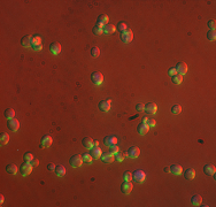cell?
Instances as JSON below:
<instances>
[{
    "label": "cell",
    "mask_w": 216,
    "mask_h": 207,
    "mask_svg": "<svg viewBox=\"0 0 216 207\" xmlns=\"http://www.w3.org/2000/svg\"><path fill=\"white\" fill-rule=\"evenodd\" d=\"M69 163L71 165V167L74 168H80L82 165H83V158L81 154H75L70 158L69 160Z\"/></svg>",
    "instance_id": "obj_1"
},
{
    "label": "cell",
    "mask_w": 216,
    "mask_h": 207,
    "mask_svg": "<svg viewBox=\"0 0 216 207\" xmlns=\"http://www.w3.org/2000/svg\"><path fill=\"white\" fill-rule=\"evenodd\" d=\"M145 178H146L145 173H144L142 170H140V169L134 170V173L132 174V179H133L136 183H142L144 181H145Z\"/></svg>",
    "instance_id": "obj_2"
},
{
    "label": "cell",
    "mask_w": 216,
    "mask_h": 207,
    "mask_svg": "<svg viewBox=\"0 0 216 207\" xmlns=\"http://www.w3.org/2000/svg\"><path fill=\"white\" fill-rule=\"evenodd\" d=\"M91 81H92V83L96 84V85H101L102 82H104V76H102V74L99 73V71H94V73L91 74Z\"/></svg>",
    "instance_id": "obj_3"
},
{
    "label": "cell",
    "mask_w": 216,
    "mask_h": 207,
    "mask_svg": "<svg viewBox=\"0 0 216 207\" xmlns=\"http://www.w3.org/2000/svg\"><path fill=\"white\" fill-rule=\"evenodd\" d=\"M133 38V32L130 30V29H126V31H124L123 34H121V40L125 44L130 43Z\"/></svg>",
    "instance_id": "obj_4"
},
{
    "label": "cell",
    "mask_w": 216,
    "mask_h": 207,
    "mask_svg": "<svg viewBox=\"0 0 216 207\" xmlns=\"http://www.w3.org/2000/svg\"><path fill=\"white\" fill-rule=\"evenodd\" d=\"M7 128H8L11 131L16 132V131L19 130V128H20V122H19L17 120H15V119H11V120L7 121Z\"/></svg>",
    "instance_id": "obj_5"
},
{
    "label": "cell",
    "mask_w": 216,
    "mask_h": 207,
    "mask_svg": "<svg viewBox=\"0 0 216 207\" xmlns=\"http://www.w3.org/2000/svg\"><path fill=\"white\" fill-rule=\"evenodd\" d=\"M32 168H33V167L31 166L30 162H24V163L21 166V168H20V173H21L22 176H27V175H29V174L31 173Z\"/></svg>",
    "instance_id": "obj_6"
},
{
    "label": "cell",
    "mask_w": 216,
    "mask_h": 207,
    "mask_svg": "<svg viewBox=\"0 0 216 207\" xmlns=\"http://www.w3.org/2000/svg\"><path fill=\"white\" fill-rule=\"evenodd\" d=\"M139 154H140V150H139L137 146L130 147V149L128 150V152H126V155H128L130 159H137V158L139 157Z\"/></svg>",
    "instance_id": "obj_7"
},
{
    "label": "cell",
    "mask_w": 216,
    "mask_h": 207,
    "mask_svg": "<svg viewBox=\"0 0 216 207\" xmlns=\"http://www.w3.org/2000/svg\"><path fill=\"white\" fill-rule=\"evenodd\" d=\"M110 104H112V101L109 100V99H107V100H101L100 102H99V110L101 111V112H108L109 110H110Z\"/></svg>",
    "instance_id": "obj_8"
},
{
    "label": "cell",
    "mask_w": 216,
    "mask_h": 207,
    "mask_svg": "<svg viewBox=\"0 0 216 207\" xmlns=\"http://www.w3.org/2000/svg\"><path fill=\"white\" fill-rule=\"evenodd\" d=\"M131 190H132V183H131L130 181H124V182L122 183V185H121V191H122V193L129 194V193L131 192Z\"/></svg>",
    "instance_id": "obj_9"
},
{
    "label": "cell",
    "mask_w": 216,
    "mask_h": 207,
    "mask_svg": "<svg viewBox=\"0 0 216 207\" xmlns=\"http://www.w3.org/2000/svg\"><path fill=\"white\" fill-rule=\"evenodd\" d=\"M175 68H176V70H177V74H179V75H182V76L187 73V65H186L185 62H178Z\"/></svg>",
    "instance_id": "obj_10"
},
{
    "label": "cell",
    "mask_w": 216,
    "mask_h": 207,
    "mask_svg": "<svg viewBox=\"0 0 216 207\" xmlns=\"http://www.w3.org/2000/svg\"><path fill=\"white\" fill-rule=\"evenodd\" d=\"M52 145V137L46 135L41 138V143H40V149H48Z\"/></svg>",
    "instance_id": "obj_11"
},
{
    "label": "cell",
    "mask_w": 216,
    "mask_h": 207,
    "mask_svg": "<svg viewBox=\"0 0 216 207\" xmlns=\"http://www.w3.org/2000/svg\"><path fill=\"white\" fill-rule=\"evenodd\" d=\"M90 154L92 155L93 159H100L102 152H101V149L99 146H93L92 149H90Z\"/></svg>",
    "instance_id": "obj_12"
},
{
    "label": "cell",
    "mask_w": 216,
    "mask_h": 207,
    "mask_svg": "<svg viewBox=\"0 0 216 207\" xmlns=\"http://www.w3.org/2000/svg\"><path fill=\"white\" fill-rule=\"evenodd\" d=\"M148 129H150V127H148L146 123H140V124L137 127V132H138L140 136H145V135L148 132Z\"/></svg>",
    "instance_id": "obj_13"
},
{
    "label": "cell",
    "mask_w": 216,
    "mask_h": 207,
    "mask_svg": "<svg viewBox=\"0 0 216 207\" xmlns=\"http://www.w3.org/2000/svg\"><path fill=\"white\" fill-rule=\"evenodd\" d=\"M156 111H158V107H156L155 104H153V102H148V104H146V106H145V112H146L147 114H155Z\"/></svg>",
    "instance_id": "obj_14"
},
{
    "label": "cell",
    "mask_w": 216,
    "mask_h": 207,
    "mask_svg": "<svg viewBox=\"0 0 216 207\" xmlns=\"http://www.w3.org/2000/svg\"><path fill=\"white\" fill-rule=\"evenodd\" d=\"M104 144L106 146H112V145H115L117 144V138L115 136H106L104 138Z\"/></svg>",
    "instance_id": "obj_15"
},
{
    "label": "cell",
    "mask_w": 216,
    "mask_h": 207,
    "mask_svg": "<svg viewBox=\"0 0 216 207\" xmlns=\"http://www.w3.org/2000/svg\"><path fill=\"white\" fill-rule=\"evenodd\" d=\"M100 159H101V161L104 163H112L115 160V157L113 154H110V153H104V154H101Z\"/></svg>",
    "instance_id": "obj_16"
},
{
    "label": "cell",
    "mask_w": 216,
    "mask_h": 207,
    "mask_svg": "<svg viewBox=\"0 0 216 207\" xmlns=\"http://www.w3.org/2000/svg\"><path fill=\"white\" fill-rule=\"evenodd\" d=\"M104 34H106V35H112V34H114L115 31H116V27L114 26V24H112V23H108V24H106L105 27H104Z\"/></svg>",
    "instance_id": "obj_17"
},
{
    "label": "cell",
    "mask_w": 216,
    "mask_h": 207,
    "mask_svg": "<svg viewBox=\"0 0 216 207\" xmlns=\"http://www.w3.org/2000/svg\"><path fill=\"white\" fill-rule=\"evenodd\" d=\"M93 139L92 138H90V137H84L83 139H82V145L85 147V149H92L93 147Z\"/></svg>",
    "instance_id": "obj_18"
},
{
    "label": "cell",
    "mask_w": 216,
    "mask_h": 207,
    "mask_svg": "<svg viewBox=\"0 0 216 207\" xmlns=\"http://www.w3.org/2000/svg\"><path fill=\"white\" fill-rule=\"evenodd\" d=\"M49 51H51V53H53V54H59L60 52H61V45L59 44V43H52L51 45H49Z\"/></svg>",
    "instance_id": "obj_19"
},
{
    "label": "cell",
    "mask_w": 216,
    "mask_h": 207,
    "mask_svg": "<svg viewBox=\"0 0 216 207\" xmlns=\"http://www.w3.org/2000/svg\"><path fill=\"white\" fill-rule=\"evenodd\" d=\"M215 166L214 165H206L205 167H203V171H205V174L206 175H208V176H213V175H215Z\"/></svg>",
    "instance_id": "obj_20"
},
{
    "label": "cell",
    "mask_w": 216,
    "mask_h": 207,
    "mask_svg": "<svg viewBox=\"0 0 216 207\" xmlns=\"http://www.w3.org/2000/svg\"><path fill=\"white\" fill-rule=\"evenodd\" d=\"M169 169H170V173L174 175H181L183 171V168L179 165H173L171 167H169Z\"/></svg>",
    "instance_id": "obj_21"
},
{
    "label": "cell",
    "mask_w": 216,
    "mask_h": 207,
    "mask_svg": "<svg viewBox=\"0 0 216 207\" xmlns=\"http://www.w3.org/2000/svg\"><path fill=\"white\" fill-rule=\"evenodd\" d=\"M184 177L186 179H193L195 177V170L193 168H189L184 171Z\"/></svg>",
    "instance_id": "obj_22"
},
{
    "label": "cell",
    "mask_w": 216,
    "mask_h": 207,
    "mask_svg": "<svg viewBox=\"0 0 216 207\" xmlns=\"http://www.w3.org/2000/svg\"><path fill=\"white\" fill-rule=\"evenodd\" d=\"M31 42H32V36H24L21 39V45L23 47H29L31 45Z\"/></svg>",
    "instance_id": "obj_23"
},
{
    "label": "cell",
    "mask_w": 216,
    "mask_h": 207,
    "mask_svg": "<svg viewBox=\"0 0 216 207\" xmlns=\"http://www.w3.org/2000/svg\"><path fill=\"white\" fill-rule=\"evenodd\" d=\"M17 170H19V168H17L16 165H14V163H9V165L6 166V171H7L8 174H11V175H15V174L17 173Z\"/></svg>",
    "instance_id": "obj_24"
},
{
    "label": "cell",
    "mask_w": 216,
    "mask_h": 207,
    "mask_svg": "<svg viewBox=\"0 0 216 207\" xmlns=\"http://www.w3.org/2000/svg\"><path fill=\"white\" fill-rule=\"evenodd\" d=\"M201 202H202V197L199 196V194H195V196H193V197L191 198V204H192V206H200Z\"/></svg>",
    "instance_id": "obj_25"
},
{
    "label": "cell",
    "mask_w": 216,
    "mask_h": 207,
    "mask_svg": "<svg viewBox=\"0 0 216 207\" xmlns=\"http://www.w3.org/2000/svg\"><path fill=\"white\" fill-rule=\"evenodd\" d=\"M54 171H55L56 176H59V177H63L66 175V168L63 166H56Z\"/></svg>",
    "instance_id": "obj_26"
},
{
    "label": "cell",
    "mask_w": 216,
    "mask_h": 207,
    "mask_svg": "<svg viewBox=\"0 0 216 207\" xmlns=\"http://www.w3.org/2000/svg\"><path fill=\"white\" fill-rule=\"evenodd\" d=\"M8 142H9V136L6 132H3L1 135H0V144H1V145H6Z\"/></svg>",
    "instance_id": "obj_27"
},
{
    "label": "cell",
    "mask_w": 216,
    "mask_h": 207,
    "mask_svg": "<svg viewBox=\"0 0 216 207\" xmlns=\"http://www.w3.org/2000/svg\"><path fill=\"white\" fill-rule=\"evenodd\" d=\"M108 21H109V19H108V16L105 15V14H101V15H99V17H98V22L101 23V24H104V26L108 24Z\"/></svg>",
    "instance_id": "obj_28"
},
{
    "label": "cell",
    "mask_w": 216,
    "mask_h": 207,
    "mask_svg": "<svg viewBox=\"0 0 216 207\" xmlns=\"http://www.w3.org/2000/svg\"><path fill=\"white\" fill-rule=\"evenodd\" d=\"M14 116H15V112H14V110L8 108V110H6V111H5V118H6L7 120L14 119Z\"/></svg>",
    "instance_id": "obj_29"
},
{
    "label": "cell",
    "mask_w": 216,
    "mask_h": 207,
    "mask_svg": "<svg viewBox=\"0 0 216 207\" xmlns=\"http://www.w3.org/2000/svg\"><path fill=\"white\" fill-rule=\"evenodd\" d=\"M82 158H83V162H86V163H91L92 160H93L92 155H91L90 153H88V152L83 153V154H82Z\"/></svg>",
    "instance_id": "obj_30"
},
{
    "label": "cell",
    "mask_w": 216,
    "mask_h": 207,
    "mask_svg": "<svg viewBox=\"0 0 216 207\" xmlns=\"http://www.w3.org/2000/svg\"><path fill=\"white\" fill-rule=\"evenodd\" d=\"M171 79H173V83L175 84H181L183 82V76L179 75V74H176L174 76H171Z\"/></svg>",
    "instance_id": "obj_31"
},
{
    "label": "cell",
    "mask_w": 216,
    "mask_h": 207,
    "mask_svg": "<svg viewBox=\"0 0 216 207\" xmlns=\"http://www.w3.org/2000/svg\"><path fill=\"white\" fill-rule=\"evenodd\" d=\"M38 45H41V38H40L39 36H35V37H32L31 46L35 47V46H38Z\"/></svg>",
    "instance_id": "obj_32"
},
{
    "label": "cell",
    "mask_w": 216,
    "mask_h": 207,
    "mask_svg": "<svg viewBox=\"0 0 216 207\" xmlns=\"http://www.w3.org/2000/svg\"><path fill=\"white\" fill-rule=\"evenodd\" d=\"M125 157H126V153H124V152H117L116 154H115V160H117L118 162H122L124 159H125Z\"/></svg>",
    "instance_id": "obj_33"
},
{
    "label": "cell",
    "mask_w": 216,
    "mask_h": 207,
    "mask_svg": "<svg viewBox=\"0 0 216 207\" xmlns=\"http://www.w3.org/2000/svg\"><path fill=\"white\" fill-rule=\"evenodd\" d=\"M91 55H92L93 58H99V55H100V50H99V47L93 46V47L91 48Z\"/></svg>",
    "instance_id": "obj_34"
},
{
    "label": "cell",
    "mask_w": 216,
    "mask_h": 207,
    "mask_svg": "<svg viewBox=\"0 0 216 207\" xmlns=\"http://www.w3.org/2000/svg\"><path fill=\"white\" fill-rule=\"evenodd\" d=\"M181 112H182V107H181L179 105H174V106L171 107V113H173L174 115H178Z\"/></svg>",
    "instance_id": "obj_35"
},
{
    "label": "cell",
    "mask_w": 216,
    "mask_h": 207,
    "mask_svg": "<svg viewBox=\"0 0 216 207\" xmlns=\"http://www.w3.org/2000/svg\"><path fill=\"white\" fill-rule=\"evenodd\" d=\"M118 32H121V34H123L124 31H126V24L125 23H123V22H120L118 24H117V29H116Z\"/></svg>",
    "instance_id": "obj_36"
},
{
    "label": "cell",
    "mask_w": 216,
    "mask_h": 207,
    "mask_svg": "<svg viewBox=\"0 0 216 207\" xmlns=\"http://www.w3.org/2000/svg\"><path fill=\"white\" fill-rule=\"evenodd\" d=\"M92 31H93V34L96 35V36H99V35H101V34H104V30H102V28H100V27H98L97 24L93 27V29H92Z\"/></svg>",
    "instance_id": "obj_37"
},
{
    "label": "cell",
    "mask_w": 216,
    "mask_h": 207,
    "mask_svg": "<svg viewBox=\"0 0 216 207\" xmlns=\"http://www.w3.org/2000/svg\"><path fill=\"white\" fill-rule=\"evenodd\" d=\"M207 38L209 39V40H215V38H216V32H215V30H209L208 32H207Z\"/></svg>",
    "instance_id": "obj_38"
},
{
    "label": "cell",
    "mask_w": 216,
    "mask_h": 207,
    "mask_svg": "<svg viewBox=\"0 0 216 207\" xmlns=\"http://www.w3.org/2000/svg\"><path fill=\"white\" fill-rule=\"evenodd\" d=\"M118 151H120V149H118V146H117L116 144L109 146V153H110V154H116Z\"/></svg>",
    "instance_id": "obj_39"
},
{
    "label": "cell",
    "mask_w": 216,
    "mask_h": 207,
    "mask_svg": "<svg viewBox=\"0 0 216 207\" xmlns=\"http://www.w3.org/2000/svg\"><path fill=\"white\" fill-rule=\"evenodd\" d=\"M23 159H24V162H30V161L33 159V155H32L30 152H28V153H24Z\"/></svg>",
    "instance_id": "obj_40"
},
{
    "label": "cell",
    "mask_w": 216,
    "mask_h": 207,
    "mask_svg": "<svg viewBox=\"0 0 216 207\" xmlns=\"http://www.w3.org/2000/svg\"><path fill=\"white\" fill-rule=\"evenodd\" d=\"M123 179H124V181H131V179H132V173H130V171H124V173H123Z\"/></svg>",
    "instance_id": "obj_41"
},
{
    "label": "cell",
    "mask_w": 216,
    "mask_h": 207,
    "mask_svg": "<svg viewBox=\"0 0 216 207\" xmlns=\"http://www.w3.org/2000/svg\"><path fill=\"white\" fill-rule=\"evenodd\" d=\"M136 111L138 113L145 112V105H142V104H137V105H136Z\"/></svg>",
    "instance_id": "obj_42"
},
{
    "label": "cell",
    "mask_w": 216,
    "mask_h": 207,
    "mask_svg": "<svg viewBox=\"0 0 216 207\" xmlns=\"http://www.w3.org/2000/svg\"><path fill=\"white\" fill-rule=\"evenodd\" d=\"M207 26H208L209 30H215V28H216V23H215L214 20H209V21L207 22Z\"/></svg>",
    "instance_id": "obj_43"
},
{
    "label": "cell",
    "mask_w": 216,
    "mask_h": 207,
    "mask_svg": "<svg viewBox=\"0 0 216 207\" xmlns=\"http://www.w3.org/2000/svg\"><path fill=\"white\" fill-rule=\"evenodd\" d=\"M146 124H147L148 127H154V126L156 124V121H155L154 119H147V121H146Z\"/></svg>",
    "instance_id": "obj_44"
},
{
    "label": "cell",
    "mask_w": 216,
    "mask_h": 207,
    "mask_svg": "<svg viewBox=\"0 0 216 207\" xmlns=\"http://www.w3.org/2000/svg\"><path fill=\"white\" fill-rule=\"evenodd\" d=\"M30 163H31V166H32L33 168H36V167H37V166L39 165V160H38V159H35V158H33V159H32V160L30 161Z\"/></svg>",
    "instance_id": "obj_45"
},
{
    "label": "cell",
    "mask_w": 216,
    "mask_h": 207,
    "mask_svg": "<svg viewBox=\"0 0 216 207\" xmlns=\"http://www.w3.org/2000/svg\"><path fill=\"white\" fill-rule=\"evenodd\" d=\"M168 74H169V76H174V75H176V74H177L176 68H170V69L168 70Z\"/></svg>",
    "instance_id": "obj_46"
},
{
    "label": "cell",
    "mask_w": 216,
    "mask_h": 207,
    "mask_svg": "<svg viewBox=\"0 0 216 207\" xmlns=\"http://www.w3.org/2000/svg\"><path fill=\"white\" fill-rule=\"evenodd\" d=\"M55 168H56V166H55L54 163H52V162L47 165V169H48L49 171H53V170H55Z\"/></svg>",
    "instance_id": "obj_47"
},
{
    "label": "cell",
    "mask_w": 216,
    "mask_h": 207,
    "mask_svg": "<svg viewBox=\"0 0 216 207\" xmlns=\"http://www.w3.org/2000/svg\"><path fill=\"white\" fill-rule=\"evenodd\" d=\"M4 200H5V198H4V196H1V197H0V204H4Z\"/></svg>",
    "instance_id": "obj_48"
},
{
    "label": "cell",
    "mask_w": 216,
    "mask_h": 207,
    "mask_svg": "<svg viewBox=\"0 0 216 207\" xmlns=\"http://www.w3.org/2000/svg\"><path fill=\"white\" fill-rule=\"evenodd\" d=\"M93 146H99V143H98L97 140H94V142H93Z\"/></svg>",
    "instance_id": "obj_49"
},
{
    "label": "cell",
    "mask_w": 216,
    "mask_h": 207,
    "mask_svg": "<svg viewBox=\"0 0 216 207\" xmlns=\"http://www.w3.org/2000/svg\"><path fill=\"white\" fill-rule=\"evenodd\" d=\"M165 171H166V173H169V171H170L169 167H166V168H165Z\"/></svg>",
    "instance_id": "obj_50"
},
{
    "label": "cell",
    "mask_w": 216,
    "mask_h": 207,
    "mask_svg": "<svg viewBox=\"0 0 216 207\" xmlns=\"http://www.w3.org/2000/svg\"><path fill=\"white\" fill-rule=\"evenodd\" d=\"M146 121H147V118H144L142 119V123H146Z\"/></svg>",
    "instance_id": "obj_51"
}]
</instances>
